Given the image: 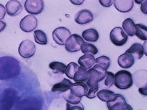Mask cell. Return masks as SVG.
<instances>
[{
	"mask_svg": "<svg viewBox=\"0 0 147 110\" xmlns=\"http://www.w3.org/2000/svg\"><path fill=\"white\" fill-rule=\"evenodd\" d=\"M131 55L135 59H140L145 53L144 47L141 44L136 43L132 44L125 52Z\"/></svg>",
	"mask_w": 147,
	"mask_h": 110,
	"instance_id": "obj_15",
	"label": "cell"
},
{
	"mask_svg": "<svg viewBox=\"0 0 147 110\" xmlns=\"http://www.w3.org/2000/svg\"><path fill=\"white\" fill-rule=\"evenodd\" d=\"M6 14L5 9L4 6L0 3V20L3 19Z\"/></svg>",
	"mask_w": 147,
	"mask_h": 110,
	"instance_id": "obj_35",
	"label": "cell"
},
{
	"mask_svg": "<svg viewBox=\"0 0 147 110\" xmlns=\"http://www.w3.org/2000/svg\"><path fill=\"white\" fill-rule=\"evenodd\" d=\"M72 84L69 80L64 78L62 80L53 85L51 91L53 92H59L60 93H63L69 89Z\"/></svg>",
	"mask_w": 147,
	"mask_h": 110,
	"instance_id": "obj_18",
	"label": "cell"
},
{
	"mask_svg": "<svg viewBox=\"0 0 147 110\" xmlns=\"http://www.w3.org/2000/svg\"><path fill=\"white\" fill-rule=\"evenodd\" d=\"M83 38L77 34L71 35L67 39L65 44L66 50L69 52H77L80 50L84 42Z\"/></svg>",
	"mask_w": 147,
	"mask_h": 110,
	"instance_id": "obj_6",
	"label": "cell"
},
{
	"mask_svg": "<svg viewBox=\"0 0 147 110\" xmlns=\"http://www.w3.org/2000/svg\"><path fill=\"white\" fill-rule=\"evenodd\" d=\"M24 7L26 11L31 14L36 15L40 13L44 8V3L41 0H27Z\"/></svg>",
	"mask_w": 147,
	"mask_h": 110,
	"instance_id": "obj_10",
	"label": "cell"
},
{
	"mask_svg": "<svg viewBox=\"0 0 147 110\" xmlns=\"http://www.w3.org/2000/svg\"><path fill=\"white\" fill-rule=\"evenodd\" d=\"M84 107L80 102L76 104H73L67 103L66 105V110H84Z\"/></svg>",
	"mask_w": 147,
	"mask_h": 110,
	"instance_id": "obj_32",
	"label": "cell"
},
{
	"mask_svg": "<svg viewBox=\"0 0 147 110\" xmlns=\"http://www.w3.org/2000/svg\"><path fill=\"white\" fill-rule=\"evenodd\" d=\"M133 80L131 74L129 71L121 70L115 74L114 84L119 89L125 90L133 85Z\"/></svg>",
	"mask_w": 147,
	"mask_h": 110,
	"instance_id": "obj_2",
	"label": "cell"
},
{
	"mask_svg": "<svg viewBox=\"0 0 147 110\" xmlns=\"http://www.w3.org/2000/svg\"><path fill=\"white\" fill-rule=\"evenodd\" d=\"M6 25V24L5 22L0 20V32L3 30Z\"/></svg>",
	"mask_w": 147,
	"mask_h": 110,
	"instance_id": "obj_38",
	"label": "cell"
},
{
	"mask_svg": "<svg viewBox=\"0 0 147 110\" xmlns=\"http://www.w3.org/2000/svg\"><path fill=\"white\" fill-rule=\"evenodd\" d=\"M49 68L52 70L55 73L64 74L67 66L61 62L54 61L49 64Z\"/></svg>",
	"mask_w": 147,
	"mask_h": 110,
	"instance_id": "obj_25",
	"label": "cell"
},
{
	"mask_svg": "<svg viewBox=\"0 0 147 110\" xmlns=\"http://www.w3.org/2000/svg\"><path fill=\"white\" fill-rule=\"evenodd\" d=\"M62 97L67 103L73 104L79 103L82 99V98L76 97L72 94L69 89L63 93Z\"/></svg>",
	"mask_w": 147,
	"mask_h": 110,
	"instance_id": "obj_26",
	"label": "cell"
},
{
	"mask_svg": "<svg viewBox=\"0 0 147 110\" xmlns=\"http://www.w3.org/2000/svg\"><path fill=\"white\" fill-rule=\"evenodd\" d=\"M33 35L34 40L37 43L40 45H46L47 44V36L42 30H35Z\"/></svg>",
	"mask_w": 147,
	"mask_h": 110,
	"instance_id": "obj_24",
	"label": "cell"
},
{
	"mask_svg": "<svg viewBox=\"0 0 147 110\" xmlns=\"http://www.w3.org/2000/svg\"><path fill=\"white\" fill-rule=\"evenodd\" d=\"M143 71H138L135 72L133 74V78L134 79V82H136L138 80V82L135 83V84L136 85V84L138 83L136 86H137L138 87H140V82L141 84V87H144L147 86V85H144L142 83V82L145 83V82L147 83V82H145V79H147V78H145V74L142 76L143 74L145 72H144V74H142V72ZM147 84V83H145Z\"/></svg>",
	"mask_w": 147,
	"mask_h": 110,
	"instance_id": "obj_30",
	"label": "cell"
},
{
	"mask_svg": "<svg viewBox=\"0 0 147 110\" xmlns=\"http://www.w3.org/2000/svg\"><path fill=\"white\" fill-rule=\"evenodd\" d=\"M110 38L112 42L117 46H122L127 42L128 36L120 27L114 28L111 31Z\"/></svg>",
	"mask_w": 147,
	"mask_h": 110,
	"instance_id": "obj_5",
	"label": "cell"
},
{
	"mask_svg": "<svg viewBox=\"0 0 147 110\" xmlns=\"http://www.w3.org/2000/svg\"><path fill=\"white\" fill-rule=\"evenodd\" d=\"M107 106L109 110H133L125 97L119 93H116L113 99L107 103Z\"/></svg>",
	"mask_w": 147,
	"mask_h": 110,
	"instance_id": "obj_4",
	"label": "cell"
},
{
	"mask_svg": "<svg viewBox=\"0 0 147 110\" xmlns=\"http://www.w3.org/2000/svg\"><path fill=\"white\" fill-rule=\"evenodd\" d=\"M116 93L113 91L107 89L99 91L96 94L98 98L101 101L107 103L113 99Z\"/></svg>",
	"mask_w": 147,
	"mask_h": 110,
	"instance_id": "obj_20",
	"label": "cell"
},
{
	"mask_svg": "<svg viewBox=\"0 0 147 110\" xmlns=\"http://www.w3.org/2000/svg\"><path fill=\"white\" fill-rule=\"evenodd\" d=\"M135 34L139 39L142 40H147V27L142 23H137L135 25Z\"/></svg>",
	"mask_w": 147,
	"mask_h": 110,
	"instance_id": "obj_23",
	"label": "cell"
},
{
	"mask_svg": "<svg viewBox=\"0 0 147 110\" xmlns=\"http://www.w3.org/2000/svg\"><path fill=\"white\" fill-rule=\"evenodd\" d=\"M89 88L86 83L82 82L73 83L69 90L76 97L82 98L86 95Z\"/></svg>",
	"mask_w": 147,
	"mask_h": 110,
	"instance_id": "obj_12",
	"label": "cell"
},
{
	"mask_svg": "<svg viewBox=\"0 0 147 110\" xmlns=\"http://www.w3.org/2000/svg\"><path fill=\"white\" fill-rule=\"evenodd\" d=\"M87 71L89 76L86 84L89 88L98 85L105 77L107 71L98 64H95Z\"/></svg>",
	"mask_w": 147,
	"mask_h": 110,
	"instance_id": "obj_3",
	"label": "cell"
},
{
	"mask_svg": "<svg viewBox=\"0 0 147 110\" xmlns=\"http://www.w3.org/2000/svg\"><path fill=\"white\" fill-rule=\"evenodd\" d=\"M70 35L71 32L68 29L64 27H59L53 31L52 36L53 40L56 44L63 45Z\"/></svg>",
	"mask_w": 147,
	"mask_h": 110,
	"instance_id": "obj_8",
	"label": "cell"
},
{
	"mask_svg": "<svg viewBox=\"0 0 147 110\" xmlns=\"http://www.w3.org/2000/svg\"><path fill=\"white\" fill-rule=\"evenodd\" d=\"M138 91L140 93L144 96L147 95V86L139 88Z\"/></svg>",
	"mask_w": 147,
	"mask_h": 110,
	"instance_id": "obj_37",
	"label": "cell"
},
{
	"mask_svg": "<svg viewBox=\"0 0 147 110\" xmlns=\"http://www.w3.org/2000/svg\"><path fill=\"white\" fill-rule=\"evenodd\" d=\"M99 89V85L89 88L85 96L89 99H92L96 97L95 93Z\"/></svg>",
	"mask_w": 147,
	"mask_h": 110,
	"instance_id": "obj_33",
	"label": "cell"
},
{
	"mask_svg": "<svg viewBox=\"0 0 147 110\" xmlns=\"http://www.w3.org/2000/svg\"><path fill=\"white\" fill-rule=\"evenodd\" d=\"M140 9L143 13L147 14V0H144L141 3Z\"/></svg>",
	"mask_w": 147,
	"mask_h": 110,
	"instance_id": "obj_36",
	"label": "cell"
},
{
	"mask_svg": "<svg viewBox=\"0 0 147 110\" xmlns=\"http://www.w3.org/2000/svg\"><path fill=\"white\" fill-rule=\"evenodd\" d=\"M82 36L86 41L94 42L98 40L99 35L96 29L91 28L84 30L82 33Z\"/></svg>",
	"mask_w": 147,
	"mask_h": 110,
	"instance_id": "obj_19",
	"label": "cell"
},
{
	"mask_svg": "<svg viewBox=\"0 0 147 110\" xmlns=\"http://www.w3.org/2000/svg\"><path fill=\"white\" fill-rule=\"evenodd\" d=\"M36 47L34 43L28 39L22 41L19 46L18 52L21 57L24 58H29L34 54Z\"/></svg>",
	"mask_w": 147,
	"mask_h": 110,
	"instance_id": "obj_7",
	"label": "cell"
},
{
	"mask_svg": "<svg viewBox=\"0 0 147 110\" xmlns=\"http://www.w3.org/2000/svg\"><path fill=\"white\" fill-rule=\"evenodd\" d=\"M144 1V0H134L135 2L138 4H140L142 3Z\"/></svg>",
	"mask_w": 147,
	"mask_h": 110,
	"instance_id": "obj_40",
	"label": "cell"
},
{
	"mask_svg": "<svg viewBox=\"0 0 147 110\" xmlns=\"http://www.w3.org/2000/svg\"><path fill=\"white\" fill-rule=\"evenodd\" d=\"M135 25L134 21L131 19L128 18L123 21L122 27L128 35L133 36L135 35Z\"/></svg>",
	"mask_w": 147,
	"mask_h": 110,
	"instance_id": "obj_21",
	"label": "cell"
},
{
	"mask_svg": "<svg viewBox=\"0 0 147 110\" xmlns=\"http://www.w3.org/2000/svg\"><path fill=\"white\" fill-rule=\"evenodd\" d=\"M95 64H98L107 71L111 64L110 59L108 57L102 55L95 59Z\"/></svg>",
	"mask_w": 147,
	"mask_h": 110,
	"instance_id": "obj_29",
	"label": "cell"
},
{
	"mask_svg": "<svg viewBox=\"0 0 147 110\" xmlns=\"http://www.w3.org/2000/svg\"><path fill=\"white\" fill-rule=\"evenodd\" d=\"M84 0H70V1L73 4L75 5H80L82 4Z\"/></svg>",
	"mask_w": 147,
	"mask_h": 110,
	"instance_id": "obj_39",
	"label": "cell"
},
{
	"mask_svg": "<svg viewBox=\"0 0 147 110\" xmlns=\"http://www.w3.org/2000/svg\"><path fill=\"white\" fill-rule=\"evenodd\" d=\"M89 76L88 71L80 66L75 73L73 80L76 82H84L88 80Z\"/></svg>",
	"mask_w": 147,
	"mask_h": 110,
	"instance_id": "obj_22",
	"label": "cell"
},
{
	"mask_svg": "<svg viewBox=\"0 0 147 110\" xmlns=\"http://www.w3.org/2000/svg\"><path fill=\"white\" fill-rule=\"evenodd\" d=\"M114 5L116 9L122 13H126L130 11L133 8L134 3L132 0H114Z\"/></svg>",
	"mask_w": 147,
	"mask_h": 110,
	"instance_id": "obj_16",
	"label": "cell"
},
{
	"mask_svg": "<svg viewBox=\"0 0 147 110\" xmlns=\"http://www.w3.org/2000/svg\"><path fill=\"white\" fill-rule=\"evenodd\" d=\"M134 62V57L131 55L125 52L119 56L117 60L118 64L119 66L125 69L131 67Z\"/></svg>",
	"mask_w": 147,
	"mask_h": 110,
	"instance_id": "obj_14",
	"label": "cell"
},
{
	"mask_svg": "<svg viewBox=\"0 0 147 110\" xmlns=\"http://www.w3.org/2000/svg\"><path fill=\"white\" fill-rule=\"evenodd\" d=\"M115 74L111 72L107 71L104 81V84L108 88L111 87L114 84Z\"/></svg>",
	"mask_w": 147,
	"mask_h": 110,
	"instance_id": "obj_31",
	"label": "cell"
},
{
	"mask_svg": "<svg viewBox=\"0 0 147 110\" xmlns=\"http://www.w3.org/2000/svg\"><path fill=\"white\" fill-rule=\"evenodd\" d=\"M78 63L80 66L87 70L91 68L95 64V59L91 54H85L79 58Z\"/></svg>",
	"mask_w": 147,
	"mask_h": 110,
	"instance_id": "obj_17",
	"label": "cell"
},
{
	"mask_svg": "<svg viewBox=\"0 0 147 110\" xmlns=\"http://www.w3.org/2000/svg\"><path fill=\"white\" fill-rule=\"evenodd\" d=\"M79 66L76 63L74 62H71L67 66L64 74L68 78L73 80L74 74Z\"/></svg>",
	"mask_w": 147,
	"mask_h": 110,
	"instance_id": "obj_28",
	"label": "cell"
},
{
	"mask_svg": "<svg viewBox=\"0 0 147 110\" xmlns=\"http://www.w3.org/2000/svg\"><path fill=\"white\" fill-rule=\"evenodd\" d=\"M38 21L36 17L32 15L25 16L20 20L19 25L21 29L24 32H32L37 27Z\"/></svg>",
	"mask_w": 147,
	"mask_h": 110,
	"instance_id": "obj_9",
	"label": "cell"
},
{
	"mask_svg": "<svg viewBox=\"0 0 147 110\" xmlns=\"http://www.w3.org/2000/svg\"><path fill=\"white\" fill-rule=\"evenodd\" d=\"M93 19L92 13L89 10L82 9L78 11L76 14L74 20L77 23L83 25L92 21Z\"/></svg>",
	"mask_w": 147,
	"mask_h": 110,
	"instance_id": "obj_11",
	"label": "cell"
},
{
	"mask_svg": "<svg viewBox=\"0 0 147 110\" xmlns=\"http://www.w3.org/2000/svg\"><path fill=\"white\" fill-rule=\"evenodd\" d=\"M81 50L84 54H89L92 55L96 54L98 52L97 48L94 44L84 42L81 47Z\"/></svg>",
	"mask_w": 147,
	"mask_h": 110,
	"instance_id": "obj_27",
	"label": "cell"
},
{
	"mask_svg": "<svg viewBox=\"0 0 147 110\" xmlns=\"http://www.w3.org/2000/svg\"><path fill=\"white\" fill-rule=\"evenodd\" d=\"M99 1L100 3L103 6L109 7L113 4L114 0H99Z\"/></svg>",
	"mask_w": 147,
	"mask_h": 110,
	"instance_id": "obj_34",
	"label": "cell"
},
{
	"mask_svg": "<svg viewBox=\"0 0 147 110\" xmlns=\"http://www.w3.org/2000/svg\"><path fill=\"white\" fill-rule=\"evenodd\" d=\"M20 62L14 57L8 56L0 57V80L16 77L20 73Z\"/></svg>",
	"mask_w": 147,
	"mask_h": 110,
	"instance_id": "obj_1",
	"label": "cell"
},
{
	"mask_svg": "<svg viewBox=\"0 0 147 110\" xmlns=\"http://www.w3.org/2000/svg\"><path fill=\"white\" fill-rule=\"evenodd\" d=\"M5 8L8 15L11 16H15L21 13L22 7L19 1L11 0L7 2L5 5Z\"/></svg>",
	"mask_w": 147,
	"mask_h": 110,
	"instance_id": "obj_13",
	"label": "cell"
}]
</instances>
